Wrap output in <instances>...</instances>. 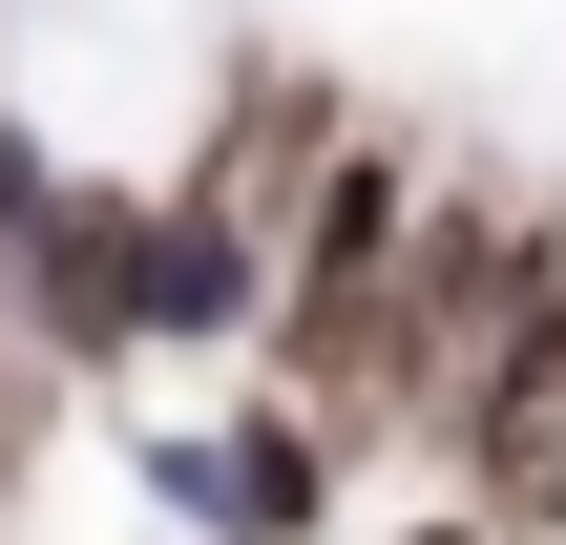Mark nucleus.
Listing matches in <instances>:
<instances>
[{
    "label": "nucleus",
    "instance_id": "6",
    "mask_svg": "<svg viewBox=\"0 0 566 545\" xmlns=\"http://www.w3.org/2000/svg\"><path fill=\"white\" fill-rule=\"evenodd\" d=\"M399 545H504V525H483V504H420V525H399Z\"/></svg>",
    "mask_w": 566,
    "mask_h": 545
},
{
    "label": "nucleus",
    "instance_id": "2",
    "mask_svg": "<svg viewBox=\"0 0 566 545\" xmlns=\"http://www.w3.org/2000/svg\"><path fill=\"white\" fill-rule=\"evenodd\" d=\"M126 483H147L189 545H336L357 441H336V420L273 378V399H231V420H147V441H126Z\"/></svg>",
    "mask_w": 566,
    "mask_h": 545
},
{
    "label": "nucleus",
    "instance_id": "5",
    "mask_svg": "<svg viewBox=\"0 0 566 545\" xmlns=\"http://www.w3.org/2000/svg\"><path fill=\"white\" fill-rule=\"evenodd\" d=\"M0 462H21V294H0Z\"/></svg>",
    "mask_w": 566,
    "mask_h": 545
},
{
    "label": "nucleus",
    "instance_id": "4",
    "mask_svg": "<svg viewBox=\"0 0 566 545\" xmlns=\"http://www.w3.org/2000/svg\"><path fill=\"white\" fill-rule=\"evenodd\" d=\"M126 336H147V357H252V336H273V231H252V210H210V189H147Z\"/></svg>",
    "mask_w": 566,
    "mask_h": 545
},
{
    "label": "nucleus",
    "instance_id": "1",
    "mask_svg": "<svg viewBox=\"0 0 566 545\" xmlns=\"http://www.w3.org/2000/svg\"><path fill=\"white\" fill-rule=\"evenodd\" d=\"M566 273V231H525L504 189H420L399 210V315H378V420H441V378Z\"/></svg>",
    "mask_w": 566,
    "mask_h": 545
},
{
    "label": "nucleus",
    "instance_id": "3",
    "mask_svg": "<svg viewBox=\"0 0 566 545\" xmlns=\"http://www.w3.org/2000/svg\"><path fill=\"white\" fill-rule=\"evenodd\" d=\"M441 483H462L504 545H566V273L441 378Z\"/></svg>",
    "mask_w": 566,
    "mask_h": 545
}]
</instances>
